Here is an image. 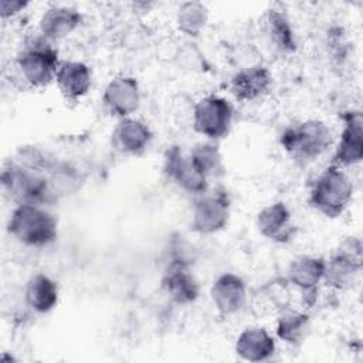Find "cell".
<instances>
[{
  "instance_id": "obj_1",
  "label": "cell",
  "mask_w": 363,
  "mask_h": 363,
  "mask_svg": "<svg viewBox=\"0 0 363 363\" xmlns=\"http://www.w3.org/2000/svg\"><path fill=\"white\" fill-rule=\"evenodd\" d=\"M7 231L26 247L43 248L57 240L58 224L41 204H16L7 221Z\"/></svg>"
},
{
  "instance_id": "obj_2",
  "label": "cell",
  "mask_w": 363,
  "mask_h": 363,
  "mask_svg": "<svg viewBox=\"0 0 363 363\" xmlns=\"http://www.w3.org/2000/svg\"><path fill=\"white\" fill-rule=\"evenodd\" d=\"M50 172L27 167L17 160L7 162L1 170L3 191L16 204L52 203L55 199L50 184Z\"/></svg>"
},
{
  "instance_id": "obj_3",
  "label": "cell",
  "mask_w": 363,
  "mask_h": 363,
  "mask_svg": "<svg viewBox=\"0 0 363 363\" xmlns=\"http://www.w3.org/2000/svg\"><path fill=\"white\" fill-rule=\"evenodd\" d=\"M353 196V184L342 167L328 166L313 182L309 204L322 216L336 218L347 208Z\"/></svg>"
},
{
  "instance_id": "obj_4",
  "label": "cell",
  "mask_w": 363,
  "mask_h": 363,
  "mask_svg": "<svg viewBox=\"0 0 363 363\" xmlns=\"http://www.w3.org/2000/svg\"><path fill=\"white\" fill-rule=\"evenodd\" d=\"M60 62L57 48L41 34L30 38L16 57V68L31 88L47 86L55 79Z\"/></svg>"
},
{
  "instance_id": "obj_5",
  "label": "cell",
  "mask_w": 363,
  "mask_h": 363,
  "mask_svg": "<svg viewBox=\"0 0 363 363\" xmlns=\"http://www.w3.org/2000/svg\"><path fill=\"white\" fill-rule=\"evenodd\" d=\"M333 142L329 126L320 119H308L286 128L279 143L294 159L313 160L325 153Z\"/></svg>"
},
{
  "instance_id": "obj_6",
  "label": "cell",
  "mask_w": 363,
  "mask_h": 363,
  "mask_svg": "<svg viewBox=\"0 0 363 363\" xmlns=\"http://www.w3.org/2000/svg\"><path fill=\"white\" fill-rule=\"evenodd\" d=\"M231 214V197L221 187L207 189L199 194L191 210V230L199 234H214L225 228Z\"/></svg>"
},
{
  "instance_id": "obj_7",
  "label": "cell",
  "mask_w": 363,
  "mask_h": 363,
  "mask_svg": "<svg viewBox=\"0 0 363 363\" xmlns=\"http://www.w3.org/2000/svg\"><path fill=\"white\" fill-rule=\"evenodd\" d=\"M363 265V247L357 237L343 240L325 265L323 282L337 291L353 285Z\"/></svg>"
},
{
  "instance_id": "obj_8",
  "label": "cell",
  "mask_w": 363,
  "mask_h": 363,
  "mask_svg": "<svg viewBox=\"0 0 363 363\" xmlns=\"http://www.w3.org/2000/svg\"><path fill=\"white\" fill-rule=\"evenodd\" d=\"M234 108L228 99L218 95L201 98L193 108V128L208 140L225 138L233 126Z\"/></svg>"
},
{
  "instance_id": "obj_9",
  "label": "cell",
  "mask_w": 363,
  "mask_h": 363,
  "mask_svg": "<svg viewBox=\"0 0 363 363\" xmlns=\"http://www.w3.org/2000/svg\"><path fill=\"white\" fill-rule=\"evenodd\" d=\"M163 172L169 180L190 194L199 196L208 189V179L197 172L180 146L174 145L166 150Z\"/></svg>"
},
{
  "instance_id": "obj_10",
  "label": "cell",
  "mask_w": 363,
  "mask_h": 363,
  "mask_svg": "<svg viewBox=\"0 0 363 363\" xmlns=\"http://www.w3.org/2000/svg\"><path fill=\"white\" fill-rule=\"evenodd\" d=\"M343 129L335 149L332 164L347 167L363 159V118L360 111H347L342 115Z\"/></svg>"
},
{
  "instance_id": "obj_11",
  "label": "cell",
  "mask_w": 363,
  "mask_h": 363,
  "mask_svg": "<svg viewBox=\"0 0 363 363\" xmlns=\"http://www.w3.org/2000/svg\"><path fill=\"white\" fill-rule=\"evenodd\" d=\"M105 109L115 118H129L140 104V88L136 78L119 75L109 81L102 95Z\"/></svg>"
},
{
  "instance_id": "obj_12",
  "label": "cell",
  "mask_w": 363,
  "mask_h": 363,
  "mask_svg": "<svg viewBox=\"0 0 363 363\" xmlns=\"http://www.w3.org/2000/svg\"><path fill=\"white\" fill-rule=\"evenodd\" d=\"M166 295L179 305H189L199 298L200 286L184 257H174L162 277Z\"/></svg>"
},
{
  "instance_id": "obj_13",
  "label": "cell",
  "mask_w": 363,
  "mask_h": 363,
  "mask_svg": "<svg viewBox=\"0 0 363 363\" xmlns=\"http://www.w3.org/2000/svg\"><path fill=\"white\" fill-rule=\"evenodd\" d=\"M325 265L326 261L320 257L301 255L288 268L286 281L301 291L305 306H312L316 299L318 285L323 281Z\"/></svg>"
},
{
  "instance_id": "obj_14",
  "label": "cell",
  "mask_w": 363,
  "mask_h": 363,
  "mask_svg": "<svg viewBox=\"0 0 363 363\" xmlns=\"http://www.w3.org/2000/svg\"><path fill=\"white\" fill-rule=\"evenodd\" d=\"M210 296L214 308L221 316L234 315L245 305V281L234 272H224L214 279L210 289Z\"/></svg>"
},
{
  "instance_id": "obj_15",
  "label": "cell",
  "mask_w": 363,
  "mask_h": 363,
  "mask_svg": "<svg viewBox=\"0 0 363 363\" xmlns=\"http://www.w3.org/2000/svg\"><path fill=\"white\" fill-rule=\"evenodd\" d=\"M54 81L67 102H78L88 94L92 85V75L86 64L64 60L58 65Z\"/></svg>"
},
{
  "instance_id": "obj_16",
  "label": "cell",
  "mask_w": 363,
  "mask_h": 363,
  "mask_svg": "<svg viewBox=\"0 0 363 363\" xmlns=\"http://www.w3.org/2000/svg\"><path fill=\"white\" fill-rule=\"evenodd\" d=\"M272 84L271 72L264 65L240 69L230 81V91L240 102H252L264 96Z\"/></svg>"
},
{
  "instance_id": "obj_17",
  "label": "cell",
  "mask_w": 363,
  "mask_h": 363,
  "mask_svg": "<svg viewBox=\"0 0 363 363\" xmlns=\"http://www.w3.org/2000/svg\"><path fill=\"white\" fill-rule=\"evenodd\" d=\"M257 227L265 238L275 242H288L295 234L291 211L282 201L265 206L257 216Z\"/></svg>"
},
{
  "instance_id": "obj_18",
  "label": "cell",
  "mask_w": 363,
  "mask_h": 363,
  "mask_svg": "<svg viewBox=\"0 0 363 363\" xmlns=\"http://www.w3.org/2000/svg\"><path fill=\"white\" fill-rule=\"evenodd\" d=\"M113 146L126 155L138 156L143 153L152 142L150 128L140 119L123 118L119 119L112 132Z\"/></svg>"
},
{
  "instance_id": "obj_19",
  "label": "cell",
  "mask_w": 363,
  "mask_h": 363,
  "mask_svg": "<svg viewBox=\"0 0 363 363\" xmlns=\"http://www.w3.org/2000/svg\"><path fill=\"white\" fill-rule=\"evenodd\" d=\"M82 21V14L72 7L52 6L47 9L38 23L40 34L48 41H58L69 35Z\"/></svg>"
},
{
  "instance_id": "obj_20",
  "label": "cell",
  "mask_w": 363,
  "mask_h": 363,
  "mask_svg": "<svg viewBox=\"0 0 363 363\" xmlns=\"http://www.w3.org/2000/svg\"><path fill=\"white\" fill-rule=\"evenodd\" d=\"M275 339L265 328H245L235 340V353L247 362H264L275 353Z\"/></svg>"
},
{
  "instance_id": "obj_21",
  "label": "cell",
  "mask_w": 363,
  "mask_h": 363,
  "mask_svg": "<svg viewBox=\"0 0 363 363\" xmlns=\"http://www.w3.org/2000/svg\"><path fill=\"white\" fill-rule=\"evenodd\" d=\"M58 285L45 274L30 277L24 286V302L37 313H48L58 303Z\"/></svg>"
},
{
  "instance_id": "obj_22",
  "label": "cell",
  "mask_w": 363,
  "mask_h": 363,
  "mask_svg": "<svg viewBox=\"0 0 363 363\" xmlns=\"http://www.w3.org/2000/svg\"><path fill=\"white\" fill-rule=\"evenodd\" d=\"M311 330L309 315L291 308H284L277 320V336L288 345H301Z\"/></svg>"
},
{
  "instance_id": "obj_23",
  "label": "cell",
  "mask_w": 363,
  "mask_h": 363,
  "mask_svg": "<svg viewBox=\"0 0 363 363\" xmlns=\"http://www.w3.org/2000/svg\"><path fill=\"white\" fill-rule=\"evenodd\" d=\"M264 31L269 38L271 44H274V47L278 51L284 54H289L295 51L296 48L295 35L289 24V20L282 11L274 10V9L268 10V13L264 17Z\"/></svg>"
},
{
  "instance_id": "obj_24",
  "label": "cell",
  "mask_w": 363,
  "mask_h": 363,
  "mask_svg": "<svg viewBox=\"0 0 363 363\" xmlns=\"http://www.w3.org/2000/svg\"><path fill=\"white\" fill-rule=\"evenodd\" d=\"M187 155L197 172L204 177L210 179L223 173V156L213 140L196 143Z\"/></svg>"
},
{
  "instance_id": "obj_25",
  "label": "cell",
  "mask_w": 363,
  "mask_h": 363,
  "mask_svg": "<svg viewBox=\"0 0 363 363\" xmlns=\"http://www.w3.org/2000/svg\"><path fill=\"white\" fill-rule=\"evenodd\" d=\"M208 20V10L200 1H186L180 4L176 14V24L182 33L190 37L199 35Z\"/></svg>"
},
{
  "instance_id": "obj_26",
  "label": "cell",
  "mask_w": 363,
  "mask_h": 363,
  "mask_svg": "<svg viewBox=\"0 0 363 363\" xmlns=\"http://www.w3.org/2000/svg\"><path fill=\"white\" fill-rule=\"evenodd\" d=\"M28 6L27 1H11V0H1L0 3V14L1 18H9L20 11H23Z\"/></svg>"
}]
</instances>
